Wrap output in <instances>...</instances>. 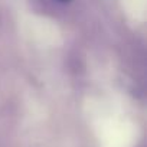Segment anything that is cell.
Listing matches in <instances>:
<instances>
[{"mask_svg": "<svg viewBox=\"0 0 147 147\" xmlns=\"http://www.w3.org/2000/svg\"><path fill=\"white\" fill-rule=\"evenodd\" d=\"M59 2H62V3H65V2H69V0H59Z\"/></svg>", "mask_w": 147, "mask_h": 147, "instance_id": "1", "label": "cell"}]
</instances>
